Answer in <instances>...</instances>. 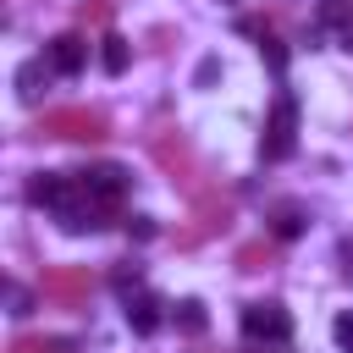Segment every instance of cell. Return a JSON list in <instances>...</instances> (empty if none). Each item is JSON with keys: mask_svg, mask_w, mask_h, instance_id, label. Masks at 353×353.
<instances>
[{"mask_svg": "<svg viewBox=\"0 0 353 353\" xmlns=\"http://www.w3.org/2000/svg\"><path fill=\"white\" fill-rule=\"evenodd\" d=\"M11 314H33V298L22 287H11Z\"/></svg>", "mask_w": 353, "mask_h": 353, "instance_id": "22", "label": "cell"}, {"mask_svg": "<svg viewBox=\"0 0 353 353\" xmlns=\"http://www.w3.org/2000/svg\"><path fill=\"white\" fill-rule=\"evenodd\" d=\"M50 72H55L50 61H22L17 66V99L22 105H39V94L50 88Z\"/></svg>", "mask_w": 353, "mask_h": 353, "instance_id": "10", "label": "cell"}, {"mask_svg": "<svg viewBox=\"0 0 353 353\" xmlns=\"http://www.w3.org/2000/svg\"><path fill=\"white\" fill-rule=\"evenodd\" d=\"M110 17V0H83L77 6V22H105Z\"/></svg>", "mask_w": 353, "mask_h": 353, "instance_id": "20", "label": "cell"}, {"mask_svg": "<svg viewBox=\"0 0 353 353\" xmlns=\"http://www.w3.org/2000/svg\"><path fill=\"white\" fill-rule=\"evenodd\" d=\"M243 336H248V342H287V336H292V314H287L276 298L243 303Z\"/></svg>", "mask_w": 353, "mask_h": 353, "instance_id": "4", "label": "cell"}, {"mask_svg": "<svg viewBox=\"0 0 353 353\" xmlns=\"http://www.w3.org/2000/svg\"><path fill=\"white\" fill-rule=\"evenodd\" d=\"M353 22V0H320V11H314V28H347Z\"/></svg>", "mask_w": 353, "mask_h": 353, "instance_id": "14", "label": "cell"}, {"mask_svg": "<svg viewBox=\"0 0 353 353\" xmlns=\"http://www.w3.org/2000/svg\"><path fill=\"white\" fill-rule=\"evenodd\" d=\"M298 232H303V210H298V204H281V210H276V221H270V237H276V243H287V237H298Z\"/></svg>", "mask_w": 353, "mask_h": 353, "instance_id": "15", "label": "cell"}, {"mask_svg": "<svg viewBox=\"0 0 353 353\" xmlns=\"http://www.w3.org/2000/svg\"><path fill=\"white\" fill-rule=\"evenodd\" d=\"M215 72H221V61H199V88H204V83H215Z\"/></svg>", "mask_w": 353, "mask_h": 353, "instance_id": "23", "label": "cell"}, {"mask_svg": "<svg viewBox=\"0 0 353 353\" xmlns=\"http://www.w3.org/2000/svg\"><path fill=\"white\" fill-rule=\"evenodd\" d=\"M154 232H160V226H154L149 215H132V221H127V237H132V243H149Z\"/></svg>", "mask_w": 353, "mask_h": 353, "instance_id": "19", "label": "cell"}, {"mask_svg": "<svg viewBox=\"0 0 353 353\" xmlns=\"http://www.w3.org/2000/svg\"><path fill=\"white\" fill-rule=\"evenodd\" d=\"M292 149H298V94L281 88V94L270 99V116H265V132H259V160L276 165V160H287Z\"/></svg>", "mask_w": 353, "mask_h": 353, "instance_id": "2", "label": "cell"}, {"mask_svg": "<svg viewBox=\"0 0 353 353\" xmlns=\"http://www.w3.org/2000/svg\"><path fill=\"white\" fill-rule=\"evenodd\" d=\"M270 265H276V243L254 237V243H243V248H237V270H270Z\"/></svg>", "mask_w": 353, "mask_h": 353, "instance_id": "11", "label": "cell"}, {"mask_svg": "<svg viewBox=\"0 0 353 353\" xmlns=\"http://www.w3.org/2000/svg\"><path fill=\"white\" fill-rule=\"evenodd\" d=\"M77 182H83V193H88V199H99V204H116V210H121V193H127V171H121V165H83V171H77Z\"/></svg>", "mask_w": 353, "mask_h": 353, "instance_id": "6", "label": "cell"}, {"mask_svg": "<svg viewBox=\"0 0 353 353\" xmlns=\"http://www.w3.org/2000/svg\"><path fill=\"white\" fill-rule=\"evenodd\" d=\"M331 336H336L342 347H353V314H336V320H331Z\"/></svg>", "mask_w": 353, "mask_h": 353, "instance_id": "21", "label": "cell"}, {"mask_svg": "<svg viewBox=\"0 0 353 353\" xmlns=\"http://www.w3.org/2000/svg\"><path fill=\"white\" fill-rule=\"evenodd\" d=\"M39 292H44L50 303H61V309H77V303H88V292H94V270H88V265H50L44 281H39Z\"/></svg>", "mask_w": 353, "mask_h": 353, "instance_id": "3", "label": "cell"}, {"mask_svg": "<svg viewBox=\"0 0 353 353\" xmlns=\"http://www.w3.org/2000/svg\"><path fill=\"white\" fill-rule=\"evenodd\" d=\"M44 61H50L61 77H77V72L88 66V39H83V33H55V39L44 44Z\"/></svg>", "mask_w": 353, "mask_h": 353, "instance_id": "7", "label": "cell"}, {"mask_svg": "<svg viewBox=\"0 0 353 353\" xmlns=\"http://www.w3.org/2000/svg\"><path fill=\"white\" fill-rule=\"evenodd\" d=\"M232 221V199H199V210H193V226L188 232H176V243H204L210 232H221Z\"/></svg>", "mask_w": 353, "mask_h": 353, "instance_id": "8", "label": "cell"}, {"mask_svg": "<svg viewBox=\"0 0 353 353\" xmlns=\"http://www.w3.org/2000/svg\"><path fill=\"white\" fill-rule=\"evenodd\" d=\"M149 154H154L160 171H171L176 182H193V149H188L182 127H154V132H149Z\"/></svg>", "mask_w": 353, "mask_h": 353, "instance_id": "5", "label": "cell"}, {"mask_svg": "<svg viewBox=\"0 0 353 353\" xmlns=\"http://www.w3.org/2000/svg\"><path fill=\"white\" fill-rule=\"evenodd\" d=\"M171 320H176V331H188V336H199V331L210 325V314H204V303H199V298H182V303L171 309Z\"/></svg>", "mask_w": 353, "mask_h": 353, "instance_id": "13", "label": "cell"}, {"mask_svg": "<svg viewBox=\"0 0 353 353\" xmlns=\"http://www.w3.org/2000/svg\"><path fill=\"white\" fill-rule=\"evenodd\" d=\"M160 309H165V303H160L154 292H143V287L127 292V325H132L138 336H154V331H160Z\"/></svg>", "mask_w": 353, "mask_h": 353, "instance_id": "9", "label": "cell"}, {"mask_svg": "<svg viewBox=\"0 0 353 353\" xmlns=\"http://www.w3.org/2000/svg\"><path fill=\"white\" fill-rule=\"evenodd\" d=\"M39 138H61V143H105L110 138V116L94 110V105H55L39 116L33 127Z\"/></svg>", "mask_w": 353, "mask_h": 353, "instance_id": "1", "label": "cell"}, {"mask_svg": "<svg viewBox=\"0 0 353 353\" xmlns=\"http://www.w3.org/2000/svg\"><path fill=\"white\" fill-rule=\"evenodd\" d=\"M342 50H353V22H347V28H342Z\"/></svg>", "mask_w": 353, "mask_h": 353, "instance_id": "25", "label": "cell"}, {"mask_svg": "<svg viewBox=\"0 0 353 353\" xmlns=\"http://www.w3.org/2000/svg\"><path fill=\"white\" fill-rule=\"evenodd\" d=\"M138 281H143V270H138V259H121L116 270H110V287L127 298V292H138Z\"/></svg>", "mask_w": 353, "mask_h": 353, "instance_id": "18", "label": "cell"}, {"mask_svg": "<svg viewBox=\"0 0 353 353\" xmlns=\"http://www.w3.org/2000/svg\"><path fill=\"white\" fill-rule=\"evenodd\" d=\"M6 353H77L72 342H61V336H17Z\"/></svg>", "mask_w": 353, "mask_h": 353, "instance_id": "16", "label": "cell"}, {"mask_svg": "<svg viewBox=\"0 0 353 353\" xmlns=\"http://www.w3.org/2000/svg\"><path fill=\"white\" fill-rule=\"evenodd\" d=\"M127 55H132V50H127V39H121V33H105V44H99V66H105L110 77H121V72H127Z\"/></svg>", "mask_w": 353, "mask_h": 353, "instance_id": "12", "label": "cell"}, {"mask_svg": "<svg viewBox=\"0 0 353 353\" xmlns=\"http://www.w3.org/2000/svg\"><path fill=\"white\" fill-rule=\"evenodd\" d=\"M259 55H265V66H270L276 77H281V72H287V61H292V55H287V44H281L276 33H259Z\"/></svg>", "mask_w": 353, "mask_h": 353, "instance_id": "17", "label": "cell"}, {"mask_svg": "<svg viewBox=\"0 0 353 353\" xmlns=\"http://www.w3.org/2000/svg\"><path fill=\"white\" fill-rule=\"evenodd\" d=\"M342 276L353 281V243H342Z\"/></svg>", "mask_w": 353, "mask_h": 353, "instance_id": "24", "label": "cell"}]
</instances>
